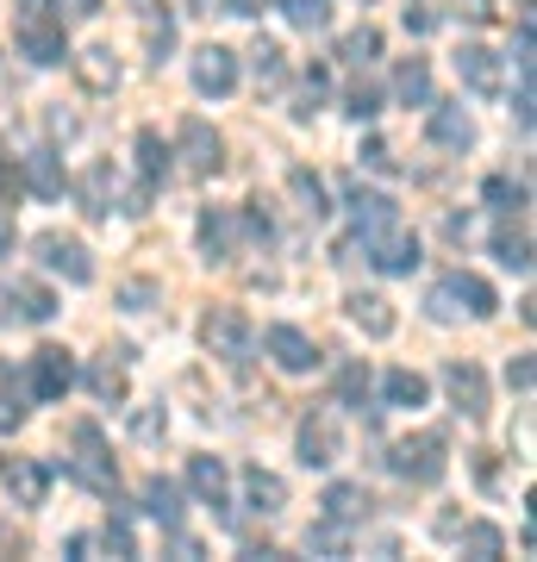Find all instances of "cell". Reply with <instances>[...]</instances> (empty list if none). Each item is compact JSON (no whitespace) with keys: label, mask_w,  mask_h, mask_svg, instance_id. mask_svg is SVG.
Returning <instances> with one entry per match:
<instances>
[{"label":"cell","mask_w":537,"mask_h":562,"mask_svg":"<svg viewBox=\"0 0 537 562\" xmlns=\"http://www.w3.org/2000/svg\"><path fill=\"white\" fill-rule=\"evenodd\" d=\"M425 306H432V319H444V325L462 319V313H469V319H494V313H500V294H494L481 276H444L438 288L425 294Z\"/></svg>","instance_id":"obj_1"},{"label":"cell","mask_w":537,"mask_h":562,"mask_svg":"<svg viewBox=\"0 0 537 562\" xmlns=\"http://www.w3.org/2000/svg\"><path fill=\"white\" fill-rule=\"evenodd\" d=\"M444 450H450V443H444V431H418V438H400L394 443L388 469H394L400 482L432 487V482H444V469H450V457H444Z\"/></svg>","instance_id":"obj_2"},{"label":"cell","mask_w":537,"mask_h":562,"mask_svg":"<svg viewBox=\"0 0 537 562\" xmlns=\"http://www.w3.org/2000/svg\"><path fill=\"white\" fill-rule=\"evenodd\" d=\"M362 250H369V262H376L381 276H413L418 269V238L400 220L369 225V232H362Z\"/></svg>","instance_id":"obj_3"},{"label":"cell","mask_w":537,"mask_h":562,"mask_svg":"<svg viewBox=\"0 0 537 562\" xmlns=\"http://www.w3.org/2000/svg\"><path fill=\"white\" fill-rule=\"evenodd\" d=\"M69 469H76V482L94 487V494H113V487H120V462L100 443L94 425H76V457H69Z\"/></svg>","instance_id":"obj_4"},{"label":"cell","mask_w":537,"mask_h":562,"mask_svg":"<svg viewBox=\"0 0 537 562\" xmlns=\"http://www.w3.org/2000/svg\"><path fill=\"white\" fill-rule=\"evenodd\" d=\"M200 344H206V357L244 362V350H250V319H244V306H213V313L200 319Z\"/></svg>","instance_id":"obj_5"},{"label":"cell","mask_w":537,"mask_h":562,"mask_svg":"<svg viewBox=\"0 0 537 562\" xmlns=\"http://www.w3.org/2000/svg\"><path fill=\"white\" fill-rule=\"evenodd\" d=\"M338 457H344L338 413H332V406H313V413L300 419V462H306V469H332Z\"/></svg>","instance_id":"obj_6"},{"label":"cell","mask_w":537,"mask_h":562,"mask_svg":"<svg viewBox=\"0 0 537 562\" xmlns=\"http://www.w3.org/2000/svg\"><path fill=\"white\" fill-rule=\"evenodd\" d=\"M194 88L200 94H232L238 88V50H225V44H200L194 50Z\"/></svg>","instance_id":"obj_7"},{"label":"cell","mask_w":537,"mask_h":562,"mask_svg":"<svg viewBox=\"0 0 537 562\" xmlns=\"http://www.w3.org/2000/svg\"><path fill=\"white\" fill-rule=\"evenodd\" d=\"M220 162H225V144H220L213 125L206 120L181 125V169H188V176H220Z\"/></svg>","instance_id":"obj_8"},{"label":"cell","mask_w":537,"mask_h":562,"mask_svg":"<svg viewBox=\"0 0 537 562\" xmlns=\"http://www.w3.org/2000/svg\"><path fill=\"white\" fill-rule=\"evenodd\" d=\"M69 382H76V362H69V350H63V344L32 350V394H38V401H63V394H69Z\"/></svg>","instance_id":"obj_9"},{"label":"cell","mask_w":537,"mask_h":562,"mask_svg":"<svg viewBox=\"0 0 537 562\" xmlns=\"http://www.w3.org/2000/svg\"><path fill=\"white\" fill-rule=\"evenodd\" d=\"M38 257H44V269H57L63 281H94V262H88V244L81 238H63V232H44L38 238Z\"/></svg>","instance_id":"obj_10"},{"label":"cell","mask_w":537,"mask_h":562,"mask_svg":"<svg viewBox=\"0 0 537 562\" xmlns=\"http://www.w3.org/2000/svg\"><path fill=\"white\" fill-rule=\"evenodd\" d=\"M20 50H25L32 63H44V69L69 57V44H63V25L51 20V13H20Z\"/></svg>","instance_id":"obj_11"},{"label":"cell","mask_w":537,"mask_h":562,"mask_svg":"<svg viewBox=\"0 0 537 562\" xmlns=\"http://www.w3.org/2000/svg\"><path fill=\"white\" fill-rule=\"evenodd\" d=\"M0 482H7L13 506H44V494H51V469L32 462V457H7L0 462Z\"/></svg>","instance_id":"obj_12"},{"label":"cell","mask_w":537,"mask_h":562,"mask_svg":"<svg viewBox=\"0 0 537 562\" xmlns=\"http://www.w3.org/2000/svg\"><path fill=\"white\" fill-rule=\"evenodd\" d=\"M444 387H450V401H457L462 419H488V375H481L476 362H450L444 369Z\"/></svg>","instance_id":"obj_13"},{"label":"cell","mask_w":537,"mask_h":562,"mask_svg":"<svg viewBox=\"0 0 537 562\" xmlns=\"http://www.w3.org/2000/svg\"><path fill=\"white\" fill-rule=\"evenodd\" d=\"M457 76L476 88L481 101H494L500 88H506V69H500V57H494V50H481V44H462V50H457Z\"/></svg>","instance_id":"obj_14"},{"label":"cell","mask_w":537,"mask_h":562,"mask_svg":"<svg viewBox=\"0 0 537 562\" xmlns=\"http://www.w3.org/2000/svg\"><path fill=\"white\" fill-rule=\"evenodd\" d=\"M269 357L288 369V375H306V369H318V344L300 331V325H269Z\"/></svg>","instance_id":"obj_15"},{"label":"cell","mask_w":537,"mask_h":562,"mask_svg":"<svg viewBox=\"0 0 537 562\" xmlns=\"http://www.w3.org/2000/svg\"><path fill=\"white\" fill-rule=\"evenodd\" d=\"M200 250H206V262H232L238 257V213H232V206L200 213Z\"/></svg>","instance_id":"obj_16"},{"label":"cell","mask_w":537,"mask_h":562,"mask_svg":"<svg viewBox=\"0 0 537 562\" xmlns=\"http://www.w3.org/2000/svg\"><path fill=\"white\" fill-rule=\"evenodd\" d=\"M188 487L200 494V506H213L220 519H232V494H225V462L220 457H194L188 462Z\"/></svg>","instance_id":"obj_17"},{"label":"cell","mask_w":537,"mask_h":562,"mask_svg":"<svg viewBox=\"0 0 537 562\" xmlns=\"http://www.w3.org/2000/svg\"><path fill=\"white\" fill-rule=\"evenodd\" d=\"M69 63H76V76H81L88 94H113V88H120V57H113L107 44H88V50L69 57Z\"/></svg>","instance_id":"obj_18"},{"label":"cell","mask_w":537,"mask_h":562,"mask_svg":"<svg viewBox=\"0 0 537 562\" xmlns=\"http://www.w3.org/2000/svg\"><path fill=\"white\" fill-rule=\"evenodd\" d=\"M76 194H81V213H88V220H107V213H113V194H120L113 162H94V169L76 181Z\"/></svg>","instance_id":"obj_19"},{"label":"cell","mask_w":537,"mask_h":562,"mask_svg":"<svg viewBox=\"0 0 537 562\" xmlns=\"http://www.w3.org/2000/svg\"><path fill=\"white\" fill-rule=\"evenodd\" d=\"M244 501L257 506L262 519H276L281 506H288V482H281V475H269L262 462H250V469H244Z\"/></svg>","instance_id":"obj_20"},{"label":"cell","mask_w":537,"mask_h":562,"mask_svg":"<svg viewBox=\"0 0 537 562\" xmlns=\"http://www.w3.org/2000/svg\"><path fill=\"white\" fill-rule=\"evenodd\" d=\"M425 132H432V144H444V150H469V144H476V120L450 101L432 106V125H425Z\"/></svg>","instance_id":"obj_21"},{"label":"cell","mask_w":537,"mask_h":562,"mask_svg":"<svg viewBox=\"0 0 537 562\" xmlns=\"http://www.w3.org/2000/svg\"><path fill=\"white\" fill-rule=\"evenodd\" d=\"M369 494H362L357 482H332L325 487V519H338V525H357V519H369Z\"/></svg>","instance_id":"obj_22"},{"label":"cell","mask_w":537,"mask_h":562,"mask_svg":"<svg viewBox=\"0 0 537 562\" xmlns=\"http://www.w3.org/2000/svg\"><path fill=\"white\" fill-rule=\"evenodd\" d=\"M344 306H350V319H357L369 338H394V306L381 301V294H350Z\"/></svg>","instance_id":"obj_23"},{"label":"cell","mask_w":537,"mask_h":562,"mask_svg":"<svg viewBox=\"0 0 537 562\" xmlns=\"http://www.w3.org/2000/svg\"><path fill=\"white\" fill-rule=\"evenodd\" d=\"M20 181L38 194V201H57V194H63V169H57V157H51V150H32V157H25V169H20Z\"/></svg>","instance_id":"obj_24"},{"label":"cell","mask_w":537,"mask_h":562,"mask_svg":"<svg viewBox=\"0 0 537 562\" xmlns=\"http://www.w3.org/2000/svg\"><path fill=\"white\" fill-rule=\"evenodd\" d=\"M350 213H357V232H369V225H388V220H400L394 213V201L388 194H376V188H362V181H350Z\"/></svg>","instance_id":"obj_25"},{"label":"cell","mask_w":537,"mask_h":562,"mask_svg":"<svg viewBox=\"0 0 537 562\" xmlns=\"http://www.w3.org/2000/svg\"><path fill=\"white\" fill-rule=\"evenodd\" d=\"M144 513H150L157 525H169V531H176V525H181V487H176V482H163V475H150V482H144Z\"/></svg>","instance_id":"obj_26"},{"label":"cell","mask_w":537,"mask_h":562,"mask_svg":"<svg viewBox=\"0 0 537 562\" xmlns=\"http://www.w3.org/2000/svg\"><path fill=\"white\" fill-rule=\"evenodd\" d=\"M394 94L406 106H432V69H425V57H406L394 69Z\"/></svg>","instance_id":"obj_27"},{"label":"cell","mask_w":537,"mask_h":562,"mask_svg":"<svg viewBox=\"0 0 537 562\" xmlns=\"http://www.w3.org/2000/svg\"><path fill=\"white\" fill-rule=\"evenodd\" d=\"M288 188H294V201H300V220H325L332 206H325V181L313 176V169H288Z\"/></svg>","instance_id":"obj_28"},{"label":"cell","mask_w":537,"mask_h":562,"mask_svg":"<svg viewBox=\"0 0 537 562\" xmlns=\"http://www.w3.org/2000/svg\"><path fill=\"white\" fill-rule=\"evenodd\" d=\"M381 394H388V406H406V413H413V406L432 401V382H425V375H413V369H394V375L381 382Z\"/></svg>","instance_id":"obj_29"},{"label":"cell","mask_w":537,"mask_h":562,"mask_svg":"<svg viewBox=\"0 0 537 562\" xmlns=\"http://www.w3.org/2000/svg\"><path fill=\"white\" fill-rule=\"evenodd\" d=\"M13 313H20V319H32V325H44L51 319V313H57V294H51V288H38V281H13Z\"/></svg>","instance_id":"obj_30"},{"label":"cell","mask_w":537,"mask_h":562,"mask_svg":"<svg viewBox=\"0 0 537 562\" xmlns=\"http://www.w3.org/2000/svg\"><path fill=\"white\" fill-rule=\"evenodd\" d=\"M88 387H94V401H107V406H120V401H125V362H113V357H100L94 369H88Z\"/></svg>","instance_id":"obj_31"},{"label":"cell","mask_w":537,"mask_h":562,"mask_svg":"<svg viewBox=\"0 0 537 562\" xmlns=\"http://www.w3.org/2000/svg\"><path fill=\"white\" fill-rule=\"evenodd\" d=\"M494 250H500V262H506V269H532V232H525V225H500Z\"/></svg>","instance_id":"obj_32"},{"label":"cell","mask_w":537,"mask_h":562,"mask_svg":"<svg viewBox=\"0 0 537 562\" xmlns=\"http://www.w3.org/2000/svg\"><path fill=\"white\" fill-rule=\"evenodd\" d=\"M169 157H176V150H169V144L150 132V125H144V132H138V169H144V181H163V176H169Z\"/></svg>","instance_id":"obj_33"},{"label":"cell","mask_w":537,"mask_h":562,"mask_svg":"<svg viewBox=\"0 0 537 562\" xmlns=\"http://www.w3.org/2000/svg\"><path fill=\"white\" fill-rule=\"evenodd\" d=\"M306 550H313V557H344V550H350V525L318 519L313 531H306Z\"/></svg>","instance_id":"obj_34"},{"label":"cell","mask_w":537,"mask_h":562,"mask_svg":"<svg viewBox=\"0 0 537 562\" xmlns=\"http://www.w3.org/2000/svg\"><path fill=\"white\" fill-rule=\"evenodd\" d=\"M338 57L344 63H376L381 57V32H376V25H357V32L338 44Z\"/></svg>","instance_id":"obj_35"},{"label":"cell","mask_w":537,"mask_h":562,"mask_svg":"<svg viewBox=\"0 0 537 562\" xmlns=\"http://www.w3.org/2000/svg\"><path fill=\"white\" fill-rule=\"evenodd\" d=\"M281 57H288V50H281V44L257 38V50H250V63H257V81H262V88H276V81L288 76V63H281Z\"/></svg>","instance_id":"obj_36"},{"label":"cell","mask_w":537,"mask_h":562,"mask_svg":"<svg viewBox=\"0 0 537 562\" xmlns=\"http://www.w3.org/2000/svg\"><path fill=\"white\" fill-rule=\"evenodd\" d=\"M157 301H163V281H150V276H138V281H125V288H120L125 313H150Z\"/></svg>","instance_id":"obj_37"},{"label":"cell","mask_w":537,"mask_h":562,"mask_svg":"<svg viewBox=\"0 0 537 562\" xmlns=\"http://www.w3.org/2000/svg\"><path fill=\"white\" fill-rule=\"evenodd\" d=\"M338 401L344 406H369V369H362V362H350V369H338Z\"/></svg>","instance_id":"obj_38"},{"label":"cell","mask_w":537,"mask_h":562,"mask_svg":"<svg viewBox=\"0 0 537 562\" xmlns=\"http://www.w3.org/2000/svg\"><path fill=\"white\" fill-rule=\"evenodd\" d=\"M144 44H150V63H163L169 57V44H176V20H169V13H150V20H144Z\"/></svg>","instance_id":"obj_39"},{"label":"cell","mask_w":537,"mask_h":562,"mask_svg":"<svg viewBox=\"0 0 537 562\" xmlns=\"http://www.w3.org/2000/svg\"><path fill=\"white\" fill-rule=\"evenodd\" d=\"M462 550H469V557H500L506 543H500L494 525H462Z\"/></svg>","instance_id":"obj_40"},{"label":"cell","mask_w":537,"mask_h":562,"mask_svg":"<svg viewBox=\"0 0 537 562\" xmlns=\"http://www.w3.org/2000/svg\"><path fill=\"white\" fill-rule=\"evenodd\" d=\"M281 7H288V20H294L300 32H318V25H325V13H332L325 0H281Z\"/></svg>","instance_id":"obj_41"},{"label":"cell","mask_w":537,"mask_h":562,"mask_svg":"<svg viewBox=\"0 0 537 562\" xmlns=\"http://www.w3.org/2000/svg\"><path fill=\"white\" fill-rule=\"evenodd\" d=\"M488 206H500V213H513V206H525V181L494 176V181H488Z\"/></svg>","instance_id":"obj_42"},{"label":"cell","mask_w":537,"mask_h":562,"mask_svg":"<svg viewBox=\"0 0 537 562\" xmlns=\"http://www.w3.org/2000/svg\"><path fill=\"white\" fill-rule=\"evenodd\" d=\"M344 113H350V120H376V113H381V94L369 88V81H357V88H350V101H344Z\"/></svg>","instance_id":"obj_43"},{"label":"cell","mask_w":537,"mask_h":562,"mask_svg":"<svg viewBox=\"0 0 537 562\" xmlns=\"http://www.w3.org/2000/svg\"><path fill=\"white\" fill-rule=\"evenodd\" d=\"M100 543H107L113 557H138V538H132V525H125V519H107V531H100Z\"/></svg>","instance_id":"obj_44"},{"label":"cell","mask_w":537,"mask_h":562,"mask_svg":"<svg viewBox=\"0 0 537 562\" xmlns=\"http://www.w3.org/2000/svg\"><path fill=\"white\" fill-rule=\"evenodd\" d=\"M25 425V406H20V394H13V382L0 387V431H20Z\"/></svg>","instance_id":"obj_45"},{"label":"cell","mask_w":537,"mask_h":562,"mask_svg":"<svg viewBox=\"0 0 537 562\" xmlns=\"http://www.w3.org/2000/svg\"><path fill=\"white\" fill-rule=\"evenodd\" d=\"M132 438H138V443L163 438V401H157V406H144L138 419H132Z\"/></svg>","instance_id":"obj_46"},{"label":"cell","mask_w":537,"mask_h":562,"mask_svg":"<svg viewBox=\"0 0 537 562\" xmlns=\"http://www.w3.org/2000/svg\"><path fill=\"white\" fill-rule=\"evenodd\" d=\"M462 20H476V25H494V0H450Z\"/></svg>","instance_id":"obj_47"},{"label":"cell","mask_w":537,"mask_h":562,"mask_svg":"<svg viewBox=\"0 0 537 562\" xmlns=\"http://www.w3.org/2000/svg\"><path fill=\"white\" fill-rule=\"evenodd\" d=\"M506 382H513L518 394H532V357H513V362H506Z\"/></svg>","instance_id":"obj_48"},{"label":"cell","mask_w":537,"mask_h":562,"mask_svg":"<svg viewBox=\"0 0 537 562\" xmlns=\"http://www.w3.org/2000/svg\"><path fill=\"white\" fill-rule=\"evenodd\" d=\"M362 162H369V169H381V176H388V169H394V150H388V144H362Z\"/></svg>","instance_id":"obj_49"},{"label":"cell","mask_w":537,"mask_h":562,"mask_svg":"<svg viewBox=\"0 0 537 562\" xmlns=\"http://www.w3.org/2000/svg\"><path fill=\"white\" fill-rule=\"evenodd\" d=\"M100 7H107V0H63V13H69V20H94Z\"/></svg>","instance_id":"obj_50"},{"label":"cell","mask_w":537,"mask_h":562,"mask_svg":"<svg viewBox=\"0 0 537 562\" xmlns=\"http://www.w3.org/2000/svg\"><path fill=\"white\" fill-rule=\"evenodd\" d=\"M220 7H225V13H244V20H257L269 0H220Z\"/></svg>","instance_id":"obj_51"},{"label":"cell","mask_w":537,"mask_h":562,"mask_svg":"<svg viewBox=\"0 0 537 562\" xmlns=\"http://www.w3.org/2000/svg\"><path fill=\"white\" fill-rule=\"evenodd\" d=\"M432 25H438V20H432L425 7H406V32H432Z\"/></svg>","instance_id":"obj_52"},{"label":"cell","mask_w":537,"mask_h":562,"mask_svg":"<svg viewBox=\"0 0 537 562\" xmlns=\"http://www.w3.org/2000/svg\"><path fill=\"white\" fill-rule=\"evenodd\" d=\"M7 250H13V213L0 206V257H7Z\"/></svg>","instance_id":"obj_53"},{"label":"cell","mask_w":537,"mask_h":562,"mask_svg":"<svg viewBox=\"0 0 537 562\" xmlns=\"http://www.w3.org/2000/svg\"><path fill=\"white\" fill-rule=\"evenodd\" d=\"M0 319H13V288L0 281Z\"/></svg>","instance_id":"obj_54"},{"label":"cell","mask_w":537,"mask_h":562,"mask_svg":"<svg viewBox=\"0 0 537 562\" xmlns=\"http://www.w3.org/2000/svg\"><path fill=\"white\" fill-rule=\"evenodd\" d=\"M20 13H57L51 0H20Z\"/></svg>","instance_id":"obj_55"},{"label":"cell","mask_w":537,"mask_h":562,"mask_svg":"<svg viewBox=\"0 0 537 562\" xmlns=\"http://www.w3.org/2000/svg\"><path fill=\"white\" fill-rule=\"evenodd\" d=\"M7 382H13V369H7V362H0V387H7Z\"/></svg>","instance_id":"obj_56"},{"label":"cell","mask_w":537,"mask_h":562,"mask_svg":"<svg viewBox=\"0 0 537 562\" xmlns=\"http://www.w3.org/2000/svg\"><path fill=\"white\" fill-rule=\"evenodd\" d=\"M362 7H369V0H362Z\"/></svg>","instance_id":"obj_57"}]
</instances>
